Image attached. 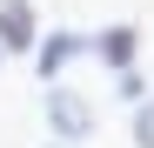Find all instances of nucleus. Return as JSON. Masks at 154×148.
Masks as SVG:
<instances>
[{
  "label": "nucleus",
  "instance_id": "obj_1",
  "mask_svg": "<svg viewBox=\"0 0 154 148\" xmlns=\"http://www.w3.org/2000/svg\"><path fill=\"white\" fill-rule=\"evenodd\" d=\"M40 121H47V135H54L60 148H81V141H94V128H100L94 101H87V94H74V88H47Z\"/></svg>",
  "mask_w": 154,
  "mask_h": 148
},
{
  "label": "nucleus",
  "instance_id": "obj_2",
  "mask_svg": "<svg viewBox=\"0 0 154 148\" xmlns=\"http://www.w3.org/2000/svg\"><path fill=\"white\" fill-rule=\"evenodd\" d=\"M34 40H40L34 0H0V54H27Z\"/></svg>",
  "mask_w": 154,
  "mask_h": 148
},
{
  "label": "nucleus",
  "instance_id": "obj_3",
  "mask_svg": "<svg viewBox=\"0 0 154 148\" xmlns=\"http://www.w3.org/2000/svg\"><path fill=\"white\" fill-rule=\"evenodd\" d=\"M81 34H47V40H34V61H40V81H54L60 88V74L74 67V54H81Z\"/></svg>",
  "mask_w": 154,
  "mask_h": 148
},
{
  "label": "nucleus",
  "instance_id": "obj_4",
  "mask_svg": "<svg viewBox=\"0 0 154 148\" xmlns=\"http://www.w3.org/2000/svg\"><path fill=\"white\" fill-rule=\"evenodd\" d=\"M94 54L107 61L114 74H134V27H107V34L94 40Z\"/></svg>",
  "mask_w": 154,
  "mask_h": 148
},
{
  "label": "nucleus",
  "instance_id": "obj_5",
  "mask_svg": "<svg viewBox=\"0 0 154 148\" xmlns=\"http://www.w3.org/2000/svg\"><path fill=\"white\" fill-rule=\"evenodd\" d=\"M134 148H154V101L134 108Z\"/></svg>",
  "mask_w": 154,
  "mask_h": 148
},
{
  "label": "nucleus",
  "instance_id": "obj_6",
  "mask_svg": "<svg viewBox=\"0 0 154 148\" xmlns=\"http://www.w3.org/2000/svg\"><path fill=\"white\" fill-rule=\"evenodd\" d=\"M47 148H60V141H47Z\"/></svg>",
  "mask_w": 154,
  "mask_h": 148
}]
</instances>
